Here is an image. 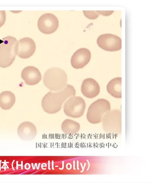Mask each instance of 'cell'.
Returning <instances> with one entry per match:
<instances>
[{
	"instance_id": "obj_1",
	"label": "cell",
	"mask_w": 152,
	"mask_h": 183,
	"mask_svg": "<svg viewBox=\"0 0 152 183\" xmlns=\"http://www.w3.org/2000/svg\"><path fill=\"white\" fill-rule=\"evenodd\" d=\"M76 95V90L71 85L67 84L62 90L57 93L51 91L43 97L41 102L44 110L49 114H54L61 109L62 104L68 98Z\"/></svg>"
},
{
	"instance_id": "obj_2",
	"label": "cell",
	"mask_w": 152,
	"mask_h": 183,
	"mask_svg": "<svg viewBox=\"0 0 152 183\" xmlns=\"http://www.w3.org/2000/svg\"><path fill=\"white\" fill-rule=\"evenodd\" d=\"M18 41L11 36L2 38L0 41V67L10 66L14 61L17 54Z\"/></svg>"
},
{
	"instance_id": "obj_3",
	"label": "cell",
	"mask_w": 152,
	"mask_h": 183,
	"mask_svg": "<svg viewBox=\"0 0 152 183\" xmlns=\"http://www.w3.org/2000/svg\"><path fill=\"white\" fill-rule=\"evenodd\" d=\"M67 81V76L62 69L51 68L45 73L43 78L44 85L51 91L60 90L64 88Z\"/></svg>"
},
{
	"instance_id": "obj_4",
	"label": "cell",
	"mask_w": 152,
	"mask_h": 183,
	"mask_svg": "<svg viewBox=\"0 0 152 183\" xmlns=\"http://www.w3.org/2000/svg\"><path fill=\"white\" fill-rule=\"evenodd\" d=\"M109 102L104 99H99L93 102L89 107L86 114L88 121L96 124L101 122L103 115L110 110Z\"/></svg>"
},
{
	"instance_id": "obj_5",
	"label": "cell",
	"mask_w": 152,
	"mask_h": 183,
	"mask_svg": "<svg viewBox=\"0 0 152 183\" xmlns=\"http://www.w3.org/2000/svg\"><path fill=\"white\" fill-rule=\"evenodd\" d=\"M86 107L84 100L80 96H74L67 100L64 106V111L68 116L76 118L83 115Z\"/></svg>"
},
{
	"instance_id": "obj_6",
	"label": "cell",
	"mask_w": 152,
	"mask_h": 183,
	"mask_svg": "<svg viewBox=\"0 0 152 183\" xmlns=\"http://www.w3.org/2000/svg\"><path fill=\"white\" fill-rule=\"evenodd\" d=\"M96 42L101 49L108 51H114L121 49V39L118 36L111 34L99 36Z\"/></svg>"
},
{
	"instance_id": "obj_7",
	"label": "cell",
	"mask_w": 152,
	"mask_h": 183,
	"mask_svg": "<svg viewBox=\"0 0 152 183\" xmlns=\"http://www.w3.org/2000/svg\"><path fill=\"white\" fill-rule=\"evenodd\" d=\"M58 25L57 18L54 15L49 13L41 15L37 22V26L39 30L46 34L54 32L57 29Z\"/></svg>"
},
{
	"instance_id": "obj_8",
	"label": "cell",
	"mask_w": 152,
	"mask_h": 183,
	"mask_svg": "<svg viewBox=\"0 0 152 183\" xmlns=\"http://www.w3.org/2000/svg\"><path fill=\"white\" fill-rule=\"evenodd\" d=\"M36 45L34 41L29 37H25L18 41L17 54L24 59L31 57L34 53Z\"/></svg>"
},
{
	"instance_id": "obj_9",
	"label": "cell",
	"mask_w": 152,
	"mask_h": 183,
	"mask_svg": "<svg viewBox=\"0 0 152 183\" xmlns=\"http://www.w3.org/2000/svg\"><path fill=\"white\" fill-rule=\"evenodd\" d=\"M91 54L88 49L81 48L74 53L71 59L72 66L76 69L82 68L89 62Z\"/></svg>"
},
{
	"instance_id": "obj_10",
	"label": "cell",
	"mask_w": 152,
	"mask_h": 183,
	"mask_svg": "<svg viewBox=\"0 0 152 183\" xmlns=\"http://www.w3.org/2000/svg\"><path fill=\"white\" fill-rule=\"evenodd\" d=\"M21 77L25 83L30 85L38 84L42 78L39 70L33 66H28L24 68L22 71Z\"/></svg>"
},
{
	"instance_id": "obj_11",
	"label": "cell",
	"mask_w": 152,
	"mask_h": 183,
	"mask_svg": "<svg viewBox=\"0 0 152 183\" xmlns=\"http://www.w3.org/2000/svg\"><path fill=\"white\" fill-rule=\"evenodd\" d=\"M19 137L22 140L30 141L33 140L37 134V129L32 123L25 121L20 124L17 129Z\"/></svg>"
},
{
	"instance_id": "obj_12",
	"label": "cell",
	"mask_w": 152,
	"mask_h": 183,
	"mask_svg": "<svg viewBox=\"0 0 152 183\" xmlns=\"http://www.w3.org/2000/svg\"><path fill=\"white\" fill-rule=\"evenodd\" d=\"M100 89L99 84L94 79L88 78L83 81L81 90L85 96L91 98L98 95Z\"/></svg>"
},
{
	"instance_id": "obj_13",
	"label": "cell",
	"mask_w": 152,
	"mask_h": 183,
	"mask_svg": "<svg viewBox=\"0 0 152 183\" xmlns=\"http://www.w3.org/2000/svg\"><path fill=\"white\" fill-rule=\"evenodd\" d=\"M121 112L117 109L110 110L104 115L102 119V124L105 128L117 127L120 126Z\"/></svg>"
},
{
	"instance_id": "obj_14",
	"label": "cell",
	"mask_w": 152,
	"mask_h": 183,
	"mask_svg": "<svg viewBox=\"0 0 152 183\" xmlns=\"http://www.w3.org/2000/svg\"><path fill=\"white\" fill-rule=\"evenodd\" d=\"M121 78L116 77L111 80L107 86L108 92L112 96L118 98H121Z\"/></svg>"
},
{
	"instance_id": "obj_15",
	"label": "cell",
	"mask_w": 152,
	"mask_h": 183,
	"mask_svg": "<svg viewBox=\"0 0 152 183\" xmlns=\"http://www.w3.org/2000/svg\"><path fill=\"white\" fill-rule=\"evenodd\" d=\"M15 101V96L11 92L5 91L0 94V107L2 109H10L14 105Z\"/></svg>"
},
{
	"instance_id": "obj_16",
	"label": "cell",
	"mask_w": 152,
	"mask_h": 183,
	"mask_svg": "<svg viewBox=\"0 0 152 183\" xmlns=\"http://www.w3.org/2000/svg\"><path fill=\"white\" fill-rule=\"evenodd\" d=\"M61 127L62 131L64 133L73 134L79 131L80 126V124L75 121L67 119L62 122Z\"/></svg>"
},
{
	"instance_id": "obj_17",
	"label": "cell",
	"mask_w": 152,
	"mask_h": 183,
	"mask_svg": "<svg viewBox=\"0 0 152 183\" xmlns=\"http://www.w3.org/2000/svg\"><path fill=\"white\" fill-rule=\"evenodd\" d=\"M85 16L90 19H95L99 15L94 11H83Z\"/></svg>"
},
{
	"instance_id": "obj_18",
	"label": "cell",
	"mask_w": 152,
	"mask_h": 183,
	"mask_svg": "<svg viewBox=\"0 0 152 183\" xmlns=\"http://www.w3.org/2000/svg\"><path fill=\"white\" fill-rule=\"evenodd\" d=\"M6 19V15L4 11H0V27L4 24Z\"/></svg>"
},
{
	"instance_id": "obj_19",
	"label": "cell",
	"mask_w": 152,
	"mask_h": 183,
	"mask_svg": "<svg viewBox=\"0 0 152 183\" xmlns=\"http://www.w3.org/2000/svg\"><path fill=\"white\" fill-rule=\"evenodd\" d=\"M96 12L98 13L99 14L102 15L104 16H107L111 15L113 12L114 11H96Z\"/></svg>"
}]
</instances>
